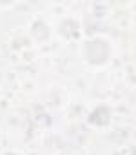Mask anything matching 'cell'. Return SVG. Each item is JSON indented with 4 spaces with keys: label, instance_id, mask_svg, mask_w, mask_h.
Listing matches in <instances>:
<instances>
[{
    "label": "cell",
    "instance_id": "6da1fadb",
    "mask_svg": "<svg viewBox=\"0 0 136 155\" xmlns=\"http://www.w3.org/2000/svg\"><path fill=\"white\" fill-rule=\"evenodd\" d=\"M85 57L91 60V62H94V64H98V62H104L105 58H107V55H109V46L102 40V38H94V40H89L87 44H85Z\"/></svg>",
    "mask_w": 136,
    "mask_h": 155
},
{
    "label": "cell",
    "instance_id": "7a4b0ae2",
    "mask_svg": "<svg viewBox=\"0 0 136 155\" xmlns=\"http://www.w3.org/2000/svg\"><path fill=\"white\" fill-rule=\"evenodd\" d=\"M6 155H17V153H6Z\"/></svg>",
    "mask_w": 136,
    "mask_h": 155
}]
</instances>
